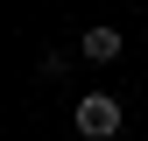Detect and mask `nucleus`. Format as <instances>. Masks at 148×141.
Returning a JSON list of instances; mask_svg holds the SVG:
<instances>
[{
  "label": "nucleus",
  "mask_w": 148,
  "mask_h": 141,
  "mask_svg": "<svg viewBox=\"0 0 148 141\" xmlns=\"http://www.w3.org/2000/svg\"><path fill=\"white\" fill-rule=\"evenodd\" d=\"M78 134H85V141H113V134H120V99H106V92L78 99Z\"/></svg>",
  "instance_id": "f257e3e1"
},
{
  "label": "nucleus",
  "mask_w": 148,
  "mask_h": 141,
  "mask_svg": "<svg viewBox=\"0 0 148 141\" xmlns=\"http://www.w3.org/2000/svg\"><path fill=\"white\" fill-rule=\"evenodd\" d=\"M78 57L113 64V57H120V28H106V21H99V28H85V35H78Z\"/></svg>",
  "instance_id": "f03ea898"
}]
</instances>
